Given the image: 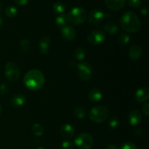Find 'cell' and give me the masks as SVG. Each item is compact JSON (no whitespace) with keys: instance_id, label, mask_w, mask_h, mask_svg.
I'll return each instance as SVG.
<instances>
[{"instance_id":"26","label":"cell","mask_w":149,"mask_h":149,"mask_svg":"<svg viewBox=\"0 0 149 149\" xmlns=\"http://www.w3.org/2000/svg\"><path fill=\"white\" fill-rule=\"evenodd\" d=\"M74 114L77 119H84L86 116V110L82 106H77L74 109Z\"/></svg>"},{"instance_id":"14","label":"cell","mask_w":149,"mask_h":149,"mask_svg":"<svg viewBox=\"0 0 149 149\" xmlns=\"http://www.w3.org/2000/svg\"><path fill=\"white\" fill-rule=\"evenodd\" d=\"M60 133L63 138H65V139H70L72 137H74V133H75V130L73 127L72 125H69V124H65L61 127Z\"/></svg>"},{"instance_id":"9","label":"cell","mask_w":149,"mask_h":149,"mask_svg":"<svg viewBox=\"0 0 149 149\" xmlns=\"http://www.w3.org/2000/svg\"><path fill=\"white\" fill-rule=\"evenodd\" d=\"M105 14L100 9H94L92 10L88 15V22L93 26L99 25L103 20Z\"/></svg>"},{"instance_id":"25","label":"cell","mask_w":149,"mask_h":149,"mask_svg":"<svg viewBox=\"0 0 149 149\" xmlns=\"http://www.w3.org/2000/svg\"><path fill=\"white\" fill-rule=\"evenodd\" d=\"M32 132L34 135L37 137H40L44 134V128L40 124H34L32 127Z\"/></svg>"},{"instance_id":"40","label":"cell","mask_w":149,"mask_h":149,"mask_svg":"<svg viewBox=\"0 0 149 149\" xmlns=\"http://www.w3.org/2000/svg\"><path fill=\"white\" fill-rule=\"evenodd\" d=\"M1 106H0V115H1Z\"/></svg>"},{"instance_id":"4","label":"cell","mask_w":149,"mask_h":149,"mask_svg":"<svg viewBox=\"0 0 149 149\" xmlns=\"http://www.w3.org/2000/svg\"><path fill=\"white\" fill-rule=\"evenodd\" d=\"M67 17L70 23L75 26H79L83 24L85 22L87 18V14L84 8L76 7L70 10Z\"/></svg>"},{"instance_id":"19","label":"cell","mask_w":149,"mask_h":149,"mask_svg":"<svg viewBox=\"0 0 149 149\" xmlns=\"http://www.w3.org/2000/svg\"><path fill=\"white\" fill-rule=\"evenodd\" d=\"M55 23H56L57 26H58L59 29H62L64 27L67 26H69V21H68V17H67L66 15L61 14L58 15V16H57V17L55 18Z\"/></svg>"},{"instance_id":"33","label":"cell","mask_w":149,"mask_h":149,"mask_svg":"<svg viewBox=\"0 0 149 149\" xmlns=\"http://www.w3.org/2000/svg\"><path fill=\"white\" fill-rule=\"evenodd\" d=\"M142 110L143 113L145 114L146 116L148 117L149 116V103H144L143 106H142Z\"/></svg>"},{"instance_id":"3","label":"cell","mask_w":149,"mask_h":149,"mask_svg":"<svg viewBox=\"0 0 149 149\" xmlns=\"http://www.w3.org/2000/svg\"><path fill=\"white\" fill-rule=\"evenodd\" d=\"M109 109L104 106H96L93 107L89 112V117L92 122L95 123L104 122L109 118Z\"/></svg>"},{"instance_id":"37","label":"cell","mask_w":149,"mask_h":149,"mask_svg":"<svg viewBox=\"0 0 149 149\" xmlns=\"http://www.w3.org/2000/svg\"><path fill=\"white\" fill-rule=\"evenodd\" d=\"M2 18H1V17H0V27H1V26L2 25Z\"/></svg>"},{"instance_id":"39","label":"cell","mask_w":149,"mask_h":149,"mask_svg":"<svg viewBox=\"0 0 149 149\" xmlns=\"http://www.w3.org/2000/svg\"><path fill=\"white\" fill-rule=\"evenodd\" d=\"M36 149H45V148H44V147H42V146H39V147H38V148Z\"/></svg>"},{"instance_id":"1","label":"cell","mask_w":149,"mask_h":149,"mask_svg":"<svg viewBox=\"0 0 149 149\" xmlns=\"http://www.w3.org/2000/svg\"><path fill=\"white\" fill-rule=\"evenodd\" d=\"M23 83L26 88L31 91H37L44 87L45 78L42 71L32 69L28 71L23 78Z\"/></svg>"},{"instance_id":"7","label":"cell","mask_w":149,"mask_h":149,"mask_svg":"<svg viewBox=\"0 0 149 149\" xmlns=\"http://www.w3.org/2000/svg\"><path fill=\"white\" fill-rule=\"evenodd\" d=\"M77 71L79 77L84 81H89L93 76V67L87 62L79 63L77 65Z\"/></svg>"},{"instance_id":"32","label":"cell","mask_w":149,"mask_h":149,"mask_svg":"<svg viewBox=\"0 0 149 149\" xmlns=\"http://www.w3.org/2000/svg\"><path fill=\"white\" fill-rule=\"evenodd\" d=\"M8 86L5 83H2L0 84V95H4L7 94L8 93Z\"/></svg>"},{"instance_id":"6","label":"cell","mask_w":149,"mask_h":149,"mask_svg":"<svg viewBox=\"0 0 149 149\" xmlns=\"http://www.w3.org/2000/svg\"><path fill=\"white\" fill-rule=\"evenodd\" d=\"M4 75L8 81H15L20 75V70L18 65L14 62H8L5 65Z\"/></svg>"},{"instance_id":"38","label":"cell","mask_w":149,"mask_h":149,"mask_svg":"<svg viewBox=\"0 0 149 149\" xmlns=\"http://www.w3.org/2000/svg\"><path fill=\"white\" fill-rule=\"evenodd\" d=\"M1 10H2V6H1V4H0V13H1Z\"/></svg>"},{"instance_id":"17","label":"cell","mask_w":149,"mask_h":149,"mask_svg":"<svg viewBox=\"0 0 149 149\" xmlns=\"http://www.w3.org/2000/svg\"><path fill=\"white\" fill-rule=\"evenodd\" d=\"M135 100L138 103H143L149 99V90L147 87H141L135 93Z\"/></svg>"},{"instance_id":"11","label":"cell","mask_w":149,"mask_h":149,"mask_svg":"<svg viewBox=\"0 0 149 149\" xmlns=\"http://www.w3.org/2000/svg\"><path fill=\"white\" fill-rule=\"evenodd\" d=\"M61 36L65 41L71 42L75 39L77 33H76L75 29L72 26H67L61 29Z\"/></svg>"},{"instance_id":"23","label":"cell","mask_w":149,"mask_h":149,"mask_svg":"<svg viewBox=\"0 0 149 149\" xmlns=\"http://www.w3.org/2000/svg\"><path fill=\"white\" fill-rule=\"evenodd\" d=\"M130 41V36L127 33H122L119 37V44L122 47L127 46Z\"/></svg>"},{"instance_id":"21","label":"cell","mask_w":149,"mask_h":149,"mask_svg":"<svg viewBox=\"0 0 149 149\" xmlns=\"http://www.w3.org/2000/svg\"><path fill=\"white\" fill-rule=\"evenodd\" d=\"M52 9H53V11L55 13H57L58 15H61L65 13V10H66V7H65V4L61 2V1H58V2H55L53 4Z\"/></svg>"},{"instance_id":"27","label":"cell","mask_w":149,"mask_h":149,"mask_svg":"<svg viewBox=\"0 0 149 149\" xmlns=\"http://www.w3.org/2000/svg\"><path fill=\"white\" fill-rule=\"evenodd\" d=\"M5 14L7 17H13L17 14V7H14L13 5H10L6 7L5 9Z\"/></svg>"},{"instance_id":"20","label":"cell","mask_w":149,"mask_h":149,"mask_svg":"<svg viewBox=\"0 0 149 149\" xmlns=\"http://www.w3.org/2000/svg\"><path fill=\"white\" fill-rule=\"evenodd\" d=\"M103 30L107 34L110 36H115L119 32V27L116 24L113 23H106L103 27Z\"/></svg>"},{"instance_id":"22","label":"cell","mask_w":149,"mask_h":149,"mask_svg":"<svg viewBox=\"0 0 149 149\" xmlns=\"http://www.w3.org/2000/svg\"><path fill=\"white\" fill-rule=\"evenodd\" d=\"M86 56V52L82 47H77L74 52V57L78 61H82Z\"/></svg>"},{"instance_id":"12","label":"cell","mask_w":149,"mask_h":149,"mask_svg":"<svg viewBox=\"0 0 149 149\" xmlns=\"http://www.w3.org/2000/svg\"><path fill=\"white\" fill-rule=\"evenodd\" d=\"M106 7L113 11H119L125 7L126 0H105Z\"/></svg>"},{"instance_id":"16","label":"cell","mask_w":149,"mask_h":149,"mask_svg":"<svg viewBox=\"0 0 149 149\" xmlns=\"http://www.w3.org/2000/svg\"><path fill=\"white\" fill-rule=\"evenodd\" d=\"M142 120V114L138 110H133L130 113L128 122L131 126H137Z\"/></svg>"},{"instance_id":"28","label":"cell","mask_w":149,"mask_h":149,"mask_svg":"<svg viewBox=\"0 0 149 149\" xmlns=\"http://www.w3.org/2000/svg\"><path fill=\"white\" fill-rule=\"evenodd\" d=\"M108 125H109L110 129H116L119 125V119L117 117H116V116H113V117H111L109 119Z\"/></svg>"},{"instance_id":"15","label":"cell","mask_w":149,"mask_h":149,"mask_svg":"<svg viewBox=\"0 0 149 149\" xmlns=\"http://www.w3.org/2000/svg\"><path fill=\"white\" fill-rule=\"evenodd\" d=\"M142 47L139 45H134L130 48L128 55L132 61H138L142 55Z\"/></svg>"},{"instance_id":"8","label":"cell","mask_w":149,"mask_h":149,"mask_svg":"<svg viewBox=\"0 0 149 149\" xmlns=\"http://www.w3.org/2000/svg\"><path fill=\"white\" fill-rule=\"evenodd\" d=\"M106 39L104 32L100 30H95L90 32L87 36V42L92 45H99L103 43Z\"/></svg>"},{"instance_id":"29","label":"cell","mask_w":149,"mask_h":149,"mask_svg":"<svg viewBox=\"0 0 149 149\" xmlns=\"http://www.w3.org/2000/svg\"><path fill=\"white\" fill-rule=\"evenodd\" d=\"M128 4L132 8H138L141 6V0H128Z\"/></svg>"},{"instance_id":"2","label":"cell","mask_w":149,"mask_h":149,"mask_svg":"<svg viewBox=\"0 0 149 149\" xmlns=\"http://www.w3.org/2000/svg\"><path fill=\"white\" fill-rule=\"evenodd\" d=\"M120 25L124 30L132 33L138 32L141 26L137 15L131 11H127L122 15L120 18Z\"/></svg>"},{"instance_id":"18","label":"cell","mask_w":149,"mask_h":149,"mask_svg":"<svg viewBox=\"0 0 149 149\" xmlns=\"http://www.w3.org/2000/svg\"><path fill=\"white\" fill-rule=\"evenodd\" d=\"M88 98L93 103H97L103 98V94L101 91L97 88L92 89L88 93Z\"/></svg>"},{"instance_id":"34","label":"cell","mask_w":149,"mask_h":149,"mask_svg":"<svg viewBox=\"0 0 149 149\" xmlns=\"http://www.w3.org/2000/svg\"><path fill=\"white\" fill-rule=\"evenodd\" d=\"M29 0H14L15 4L19 6H25L29 2Z\"/></svg>"},{"instance_id":"24","label":"cell","mask_w":149,"mask_h":149,"mask_svg":"<svg viewBox=\"0 0 149 149\" xmlns=\"http://www.w3.org/2000/svg\"><path fill=\"white\" fill-rule=\"evenodd\" d=\"M30 47V41L28 39H23L20 42V49L23 53H27Z\"/></svg>"},{"instance_id":"31","label":"cell","mask_w":149,"mask_h":149,"mask_svg":"<svg viewBox=\"0 0 149 149\" xmlns=\"http://www.w3.org/2000/svg\"><path fill=\"white\" fill-rule=\"evenodd\" d=\"M74 143L71 141H65L61 144V149H72Z\"/></svg>"},{"instance_id":"30","label":"cell","mask_w":149,"mask_h":149,"mask_svg":"<svg viewBox=\"0 0 149 149\" xmlns=\"http://www.w3.org/2000/svg\"><path fill=\"white\" fill-rule=\"evenodd\" d=\"M120 149H138L137 148L136 146L131 142H126L123 143L121 146Z\"/></svg>"},{"instance_id":"5","label":"cell","mask_w":149,"mask_h":149,"mask_svg":"<svg viewBox=\"0 0 149 149\" xmlns=\"http://www.w3.org/2000/svg\"><path fill=\"white\" fill-rule=\"evenodd\" d=\"M74 144L81 149H90L93 146L94 141L90 134L82 132L76 137L74 139Z\"/></svg>"},{"instance_id":"35","label":"cell","mask_w":149,"mask_h":149,"mask_svg":"<svg viewBox=\"0 0 149 149\" xmlns=\"http://www.w3.org/2000/svg\"><path fill=\"white\" fill-rule=\"evenodd\" d=\"M141 13L144 16H147L148 15V10L146 7H143L141 10Z\"/></svg>"},{"instance_id":"10","label":"cell","mask_w":149,"mask_h":149,"mask_svg":"<svg viewBox=\"0 0 149 149\" xmlns=\"http://www.w3.org/2000/svg\"><path fill=\"white\" fill-rule=\"evenodd\" d=\"M26 103V97L23 94H17L13 95L10 100V106L14 109H18L24 106Z\"/></svg>"},{"instance_id":"36","label":"cell","mask_w":149,"mask_h":149,"mask_svg":"<svg viewBox=\"0 0 149 149\" xmlns=\"http://www.w3.org/2000/svg\"><path fill=\"white\" fill-rule=\"evenodd\" d=\"M106 149H118V147L115 144H110L106 147Z\"/></svg>"},{"instance_id":"13","label":"cell","mask_w":149,"mask_h":149,"mask_svg":"<svg viewBox=\"0 0 149 149\" xmlns=\"http://www.w3.org/2000/svg\"><path fill=\"white\" fill-rule=\"evenodd\" d=\"M51 44V39L49 36L45 35L40 39L39 42V51L42 55H47L49 52V46Z\"/></svg>"}]
</instances>
